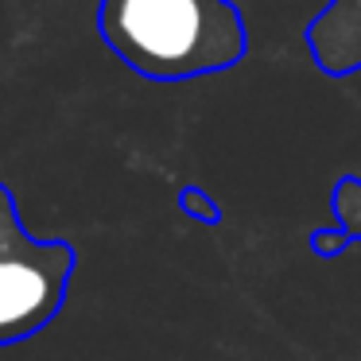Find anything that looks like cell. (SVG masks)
<instances>
[{
  "label": "cell",
  "instance_id": "cell-2",
  "mask_svg": "<svg viewBox=\"0 0 361 361\" xmlns=\"http://www.w3.org/2000/svg\"><path fill=\"white\" fill-rule=\"evenodd\" d=\"M78 252L71 241L27 233L12 190L0 183V345L27 342L66 303Z\"/></svg>",
  "mask_w": 361,
  "mask_h": 361
},
{
  "label": "cell",
  "instance_id": "cell-3",
  "mask_svg": "<svg viewBox=\"0 0 361 361\" xmlns=\"http://www.w3.org/2000/svg\"><path fill=\"white\" fill-rule=\"evenodd\" d=\"M307 51L330 78L361 71V0H326V8L307 24Z\"/></svg>",
  "mask_w": 361,
  "mask_h": 361
},
{
  "label": "cell",
  "instance_id": "cell-4",
  "mask_svg": "<svg viewBox=\"0 0 361 361\" xmlns=\"http://www.w3.org/2000/svg\"><path fill=\"white\" fill-rule=\"evenodd\" d=\"M334 218L353 241H361V179L342 175L334 183Z\"/></svg>",
  "mask_w": 361,
  "mask_h": 361
},
{
  "label": "cell",
  "instance_id": "cell-1",
  "mask_svg": "<svg viewBox=\"0 0 361 361\" xmlns=\"http://www.w3.org/2000/svg\"><path fill=\"white\" fill-rule=\"evenodd\" d=\"M102 43L148 82L221 74L249 55L233 0H97Z\"/></svg>",
  "mask_w": 361,
  "mask_h": 361
},
{
  "label": "cell",
  "instance_id": "cell-6",
  "mask_svg": "<svg viewBox=\"0 0 361 361\" xmlns=\"http://www.w3.org/2000/svg\"><path fill=\"white\" fill-rule=\"evenodd\" d=\"M350 241H353V237L345 233L342 226H338V229H314V233H311V249L319 252V257H338Z\"/></svg>",
  "mask_w": 361,
  "mask_h": 361
},
{
  "label": "cell",
  "instance_id": "cell-5",
  "mask_svg": "<svg viewBox=\"0 0 361 361\" xmlns=\"http://www.w3.org/2000/svg\"><path fill=\"white\" fill-rule=\"evenodd\" d=\"M179 202H183V210H187L190 218H198V221H210V226H218V221H221V210L210 202V195H202L198 187H187Z\"/></svg>",
  "mask_w": 361,
  "mask_h": 361
}]
</instances>
